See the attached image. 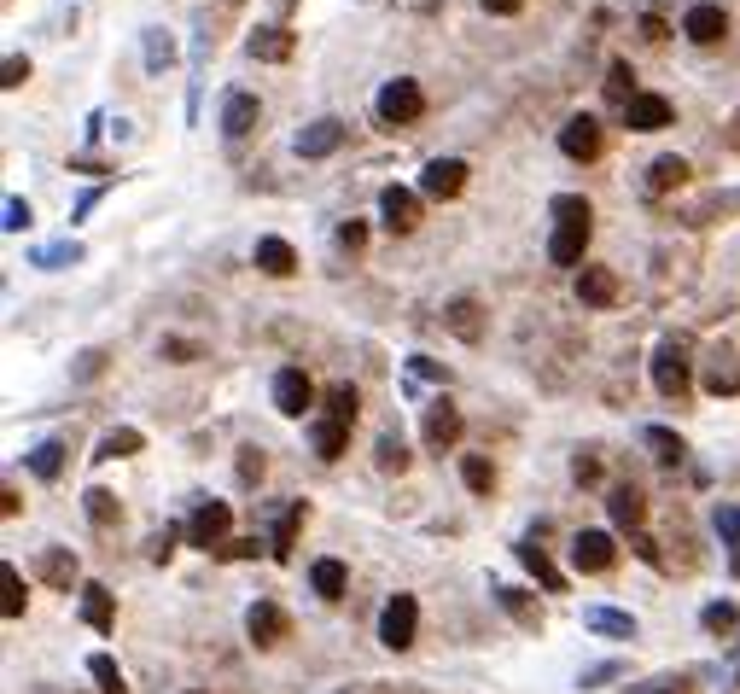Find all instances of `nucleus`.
I'll return each instance as SVG.
<instances>
[{
    "label": "nucleus",
    "mask_w": 740,
    "mask_h": 694,
    "mask_svg": "<svg viewBox=\"0 0 740 694\" xmlns=\"http://www.w3.org/2000/svg\"><path fill=\"white\" fill-rule=\"evenodd\" d=\"M554 234H548V263H560V269H583V251H589V234H595V210L589 199H577V193H554Z\"/></svg>",
    "instance_id": "obj_1"
},
{
    "label": "nucleus",
    "mask_w": 740,
    "mask_h": 694,
    "mask_svg": "<svg viewBox=\"0 0 740 694\" xmlns=\"http://www.w3.org/2000/svg\"><path fill=\"white\" fill-rule=\"evenodd\" d=\"M420 111H426V94H420L414 76H391V82L379 88V100H373L379 129H408V123H420Z\"/></svg>",
    "instance_id": "obj_2"
},
{
    "label": "nucleus",
    "mask_w": 740,
    "mask_h": 694,
    "mask_svg": "<svg viewBox=\"0 0 740 694\" xmlns=\"http://www.w3.org/2000/svg\"><path fill=\"white\" fill-rule=\"evenodd\" d=\"M653 385L671 403L688 397V385H694V374H688V339H665V345L653 350Z\"/></svg>",
    "instance_id": "obj_3"
},
{
    "label": "nucleus",
    "mask_w": 740,
    "mask_h": 694,
    "mask_svg": "<svg viewBox=\"0 0 740 694\" xmlns=\"http://www.w3.org/2000/svg\"><path fill=\"white\" fill-rule=\"evenodd\" d=\"M414 625H420V607H414V595H391V601L379 607V642H385L391 654L414 648Z\"/></svg>",
    "instance_id": "obj_4"
},
{
    "label": "nucleus",
    "mask_w": 740,
    "mask_h": 694,
    "mask_svg": "<svg viewBox=\"0 0 740 694\" xmlns=\"http://www.w3.org/2000/svg\"><path fill=\"white\" fill-rule=\"evenodd\" d=\"M228 531H234V508H228V502H204L199 514L187 520V543L204 549V555H216V549L228 543Z\"/></svg>",
    "instance_id": "obj_5"
},
{
    "label": "nucleus",
    "mask_w": 740,
    "mask_h": 694,
    "mask_svg": "<svg viewBox=\"0 0 740 694\" xmlns=\"http://www.w3.org/2000/svg\"><path fill=\"white\" fill-rule=\"evenodd\" d=\"M274 409L286 420H303L315 409V385H309L303 368H280V374H274Z\"/></svg>",
    "instance_id": "obj_6"
},
{
    "label": "nucleus",
    "mask_w": 740,
    "mask_h": 694,
    "mask_svg": "<svg viewBox=\"0 0 740 694\" xmlns=\"http://www.w3.org/2000/svg\"><path fill=\"white\" fill-rule=\"evenodd\" d=\"M577 304L583 310H612L618 304V275L606 263H583L577 269Z\"/></svg>",
    "instance_id": "obj_7"
},
{
    "label": "nucleus",
    "mask_w": 740,
    "mask_h": 694,
    "mask_svg": "<svg viewBox=\"0 0 740 694\" xmlns=\"http://www.w3.org/2000/svg\"><path fill=\"white\" fill-rule=\"evenodd\" d=\"M379 216H385L391 234H414L420 228V193L414 187H385L379 193Z\"/></svg>",
    "instance_id": "obj_8"
},
{
    "label": "nucleus",
    "mask_w": 740,
    "mask_h": 694,
    "mask_svg": "<svg viewBox=\"0 0 740 694\" xmlns=\"http://www.w3.org/2000/svg\"><path fill=\"white\" fill-rule=\"evenodd\" d=\"M624 123L636 129V135H659V129H671L676 123V111L665 94H636V100L624 105Z\"/></svg>",
    "instance_id": "obj_9"
},
{
    "label": "nucleus",
    "mask_w": 740,
    "mask_h": 694,
    "mask_svg": "<svg viewBox=\"0 0 740 694\" xmlns=\"http://www.w3.org/2000/svg\"><path fill=\"white\" fill-rule=\"evenodd\" d=\"M700 385H706L711 397H740V350L717 345L706 356V374H700Z\"/></svg>",
    "instance_id": "obj_10"
},
{
    "label": "nucleus",
    "mask_w": 740,
    "mask_h": 694,
    "mask_svg": "<svg viewBox=\"0 0 740 694\" xmlns=\"http://www.w3.org/2000/svg\"><path fill=\"white\" fill-rule=\"evenodd\" d=\"M612 560H618V543H612L606 531H577L572 537V566L577 572H612Z\"/></svg>",
    "instance_id": "obj_11"
},
{
    "label": "nucleus",
    "mask_w": 740,
    "mask_h": 694,
    "mask_svg": "<svg viewBox=\"0 0 740 694\" xmlns=\"http://www.w3.org/2000/svg\"><path fill=\"white\" fill-rule=\"evenodd\" d=\"M560 152H566L572 164H595V158H601V123H595V117H572V123L560 129Z\"/></svg>",
    "instance_id": "obj_12"
},
{
    "label": "nucleus",
    "mask_w": 740,
    "mask_h": 694,
    "mask_svg": "<svg viewBox=\"0 0 740 694\" xmlns=\"http://www.w3.org/2000/svg\"><path fill=\"white\" fill-rule=\"evenodd\" d=\"M467 187V164L461 158H432L426 170H420V193L426 199H455Z\"/></svg>",
    "instance_id": "obj_13"
},
{
    "label": "nucleus",
    "mask_w": 740,
    "mask_h": 694,
    "mask_svg": "<svg viewBox=\"0 0 740 694\" xmlns=\"http://www.w3.org/2000/svg\"><path fill=\"white\" fill-rule=\"evenodd\" d=\"M245 630H251L257 648H274V642L292 630V619H286V607H274V601H251V607H245Z\"/></svg>",
    "instance_id": "obj_14"
},
{
    "label": "nucleus",
    "mask_w": 740,
    "mask_h": 694,
    "mask_svg": "<svg viewBox=\"0 0 740 694\" xmlns=\"http://www.w3.org/2000/svg\"><path fill=\"white\" fill-rule=\"evenodd\" d=\"M245 53H251L257 65H286V59H292V30H280V24H257V30L245 35Z\"/></svg>",
    "instance_id": "obj_15"
},
{
    "label": "nucleus",
    "mask_w": 740,
    "mask_h": 694,
    "mask_svg": "<svg viewBox=\"0 0 740 694\" xmlns=\"http://www.w3.org/2000/svg\"><path fill=\"white\" fill-rule=\"evenodd\" d=\"M682 35H688V41H700V47H711V41H723V35H729V12H723V6H711V0H700V6H688Z\"/></svg>",
    "instance_id": "obj_16"
},
{
    "label": "nucleus",
    "mask_w": 740,
    "mask_h": 694,
    "mask_svg": "<svg viewBox=\"0 0 740 694\" xmlns=\"http://www.w3.org/2000/svg\"><path fill=\"white\" fill-rule=\"evenodd\" d=\"M263 123V105H257V94H245V88H234L228 100H222V135L239 140V135H251Z\"/></svg>",
    "instance_id": "obj_17"
},
{
    "label": "nucleus",
    "mask_w": 740,
    "mask_h": 694,
    "mask_svg": "<svg viewBox=\"0 0 740 694\" xmlns=\"http://www.w3.org/2000/svg\"><path fill=\"white\" fill-rule=\"evenodd\" d=\"M344 146V123L338 117H321V123H303L298 129V158H333Z\"/></svg>",
    "instance_id": "obj_18"
},
{
    "label": "nucleus",
    "mask_w": 740,
    "mask_h": 694,
    "mask_svg": "<svg viewBox=\"0 0 740 694\" xmlns=\"http://www.w3.org/2000/svg\"><path fill=\"white\" fill-rule=\"evenodd\" d=\"M490 590H496V601L507 607V619H513V625L537 636V630H542V601H537V595L519 590V584H490Z\"/></svg>",
    "instance_id": "obj_19"
},
{
    "label": "nucleus",
    "mask_w": 740,
    "mask_h": 694,
    "mask_svg": "<svg viewBox=\"0 0 740 694\" xmlns=\"http://www.w3.org/2000/svg\"><path fill=\"white\" fill-rule=\"evenodd\" d=\"M443 327H449L455 339L478 345V339H484V304H478V298H449V304H443Z\"/></svg>",
    "instance_id": "obj_20"
},
{
    "label": "nucleus",
    "mask_w": 740,
    "mask_h": 694,
    "mask_svg": "<svg viewBox=\"0 0 740 694\" xmlns=\"http://www.w3.org/2000/svg\"><path fill=\"white\" fill-rule=\"evenodd\" d=\"M682 181H688V158H676V152H659V158L647 164V181H641V187H647V199H665V193H676Z\"/></svg>",
    "instance_id": "obj_21"
},
{
    "label": "nucleus",
    "mask_w": 740,
    "mask_h": 694,
    "mask_svg": "<svg viewBox=\"0 0 740 694\" xmlns=\"http://www.w3.org/2000/svg\"><path fill=\"white\" fill-rule=\"evenodd\" d=\"M455 438H461V409L438 397L426 409V450H455Z\"/></svg>",
    "instance_id": "obj_22"
},
{
    "label": "nucleus",
    "mask_w": 740,
    "mask_h": 694,
    "mask_svg": "<svg viewBox=\"0 0 740 694\" xmlns=\"http://www.w3.org/2000/svg\"><path fill=\"white\" fill-rule=\"evenodd\" d=\"M513 555H519V566H525V572H531V578H537L542 590H566V572H560V566H554V560L542 555V543L537 537H525V543H519V549H513Z\"/></svg>",
    "instance_id": "obj_23"
},
{
    "label": "nucleus",
    "mask_w": 740,
    "mask_h": 694,
    "mask_svg": "<svg viewBox=\"0 0 740 694\" xmlns=\"http://www.w3.org/2000/svg\"><path fill=\"white\" fill-rule=\"evenodd\" d=\"M35 578H41L47 590H70V584L82 578V566H76V555H70V549H41V560H35Z\"/></svg>",
    "instance_id": "obj_24"
},
{
    "label": "nucleus",
    "mask_w": 740,
    "mask_h": 694,
    "mask_svg": "<svg viewBox=\"0 0 740 694\" xmlns=\"http://www.w3.org/2000/svg\"><path fill=\"white\" fill-rule=\"evenodd\" d=\"M309 450L321 455V461H338V455L350 450V426L333 420V415H321L315 426H309Z\"/></svg>",
    "instance_id": "obj_25"
},
{
    "label": "nucleus",
    "mask_w": 740,
    "mask_h": 694,
    "mask_svg": "<svg viewBox=\"0 0 740 694\" xmlns=\"http://www.w3.org/2000/svg\"><path fill=\"white\" fill-rule=\"evenodd\" d=\"M257 269L274 275V280H286L292 269H298V251L280 240V234H263V240H257Z\"/></svg>",
    "instance_id": "obj_26"
},
{
    "label": "nucleus",
    "mask_w": 740,
    "mask_h": 694,
    "mask_svg": "<svg viewBox=\"0 0 740 694\" xmlns=\"http://www.w3.org/2000/svg\"><path fill=\"white\" fill-rule=\"evenodd\" d=\"M309 590L321 595V601H338V595L350 590V572H344V560L321 555L315 566H309Z\"/></svg>",
    "instance_id": "obj_27"
},
{
    "label": "nucleus",
    "mask_w": 740,
    "mask_h": 694,
    "mask_svg": "<svg viewBox=\"0 0 740 694\" xmlns=\"http://www.w3.org/2000/svg\"><path fill=\"white\" fill-rule=\"evenodd\" d=\"M303 520H309V502H292L286 514H280V525H274V537H269V555L274 560H292V549H298V531Z\"/></svg>",
    "instance_id": "obj_28"
},
{
    "label": "nucleus",
    "mask_w": 740,
    "mask_h": 694,
    "mask_svg": "<svg viewBox=\"0 0 740 694\" xmlns=\"http://www.w3.org/2000/svg\"><path fill=\"white\" fill-rule=\"evenodd\" d=\"M82 619L100 630V636H111V625H117V601H111L105 584H82Z\"/></svg>",
    "instance_id": "obj_29"
},
{
    "label": "nucleus",
    "mask_w": 740,
    "mask_h": 694,
    "mask_svg": "<svg viewBox=\"0 0 740 694\" xmlns=\"http://www.w3.org/2000/svg\"><path fill=\"white\" fill-rule=\"evenodd\" d=\"M606 508H612V525H624V531H636V525L647 520V496H641L636 485H618L606 496Z\"/></svg>",
    "instance_id": "obj_30"
},
{
    "label": "nucleus",
    "mask_w": 740,
    "mask_h": 694,
    "mask_svg": "<svg viewBox=\"0 0 740 694\" xmlns=\"http://www.w3.org/2000/svg\"><path fill=\"white\" fill-rule=\"evenodd\" d=\"M583 630H595V636H636V619L618 613V607H583Z\"/></svg>",
    "instance_id": "obj_31"
},
{
    "label": "nucleus",
    "mask_w": 740,
    "mask_h": 694,
    "mask_svg": "<svg viewBox=\"0 0 740 694\" xmlns=\"http://www.w3.org/2000/svg\"><path fill=\"white\" fill-rule=\"evenodd\" d=\"M140 444H146V438H140L135 426H111V432L100 438V450H94V461H123V455H140Z\"/></svg>",
    "instance_id": "obj_32"
},
{
    "label": "nucleus",
    "mask_w": 740,
    "mask_h": 694,
    "mask_svg": "<svg viewBox=\"0 0 740 694\" xmlns=\"http://www.w3.org/2000/svg\"><path fill=\"white\" fill-rule=\"evenodd\" d=\"M641 444H647V450H653V461H665V467H676V461H682V455H688V444H682V438H676L671 426H647V432H641Z\"/></svg>",
    "instance_id": "obj_33"
},
{
    "label": "nucleus",
    "mask_w": 740,
    "mask_h": 694,
    "mask_svg": "<svg viewBox=\"0 0 740 694\" xmlns=\"http://www.w3.org/2000/svg\"><path fill=\"white\" fill-rule=\"evenodd\" d=\"M30 473H35V479H47V485H53V479L65 473V444H59V438H47V444H35V450H30Z\"/></svg>",
    "instance_id": "obj_34"
},
{
    "label": "nucleus",
    "mask_w": 740,
    "mask_h": 694,
    "mask_svg": "<svg viewBox=\"0 0 740 694\" xmlns=\"http://www.w3.org/2000/svg\"><path fill=\"white\" fill-rule=\"evenodd\" d=\"M327 415H333V420H344V426H350V420L362 415V391H356V385H350V380L327 385Z\"/></svg>",
    "instance_id": "obj_35"
},
{
    "label": "nucleus",
    "mask_w": 740,
    "mask_h": 694,
    "mask_svg": "<svg viewBox=\"0 0 740 694\" xmlns=\"http://www.w3.org/2000/svg\"><path fill=\"white\" fill-rule=\"evenodd\" d=\"M82 508H88V520L100 525V531H111V525L123 520V502H117V496H111V490H88V496H82Z\"/></svg>",
    "instance_id": "obj_36"
},
{
    "label": "nucleus",
    "mask_w": 740,
    "mask_h": 694,
    "mask_svg": "<svg viewBox=\"0 0 740 694\" xmlns=\"http://www.w3.org/2000/svg\"><path fill=\"white\" fill-rule=\"evenodd\" d=\"M0 613H6V619H12V625H18V619H24V572H18V566H0Z\"/></svg>",
    "instance_id": "obj_37"
},
{
    "label": "nucleus",
    "mask_w": 740,
    "mask_h": 694,
    "mask_svg": "<svg viewBox=\"0 0 740 694\" xmlns=\"http://www.w3.org/2000/svg\"><path fill=\"white\" fill-rule=\"evenodd\" d=\"M169 65H175V35H169V30H146V70H152V76H164Z\"/></svg>",
    "instance_id": "obj_38"
},
{
    "label": "nucleus",
    "mask_w": 740,
    "mask_h": 694,
    "mask_svg": "<svg viewBox=\"0 0 740 694\" xmlns=\"http://www.w3.org/2000/svg\"><path fill=\"white\" fill-rule=\"evenodd\" d=\"M88 671H94V683L105 694H129V677H123V665L111 660V654H88Z\"/></svg>",
    "instance_id": "obj_39"
},
{
    "label": "nucleus",
    "mask_w": 740,
    "mask_h": 694,
    "mask_svg": "<svg viewBox=\"0 0 740 694\" xmlns=\"http://www.w3.org/2000/svg\"><path fill=\"white\" fill-rule=\"evenodd\" d=\"M606 100L618 105V111L636 100V76H630V65H624V59H618V65H606Z\"/></svg>",
    "instance_id": "obj_40"
},
{
    "label": "nucleus",
    "mask_w": 740,
    "mask_h": 694,
    "mask_svg": "<svg viewBox=\"0 0 740 694\" xmlns=\"http://www.w3.org/2000/svg\"><path fill=\"white\" fill-rule=\"evenodd\" d=\"M373 461H379V473H403V467H408V444L397 438V432H385V438L373 444Z\"/></svg>",
    "instance_id": "obj_41"
},
{
    "label": "nucleus",
    "mask_w": 740,
    "mask_h": 694,
    "mask_svg": "<svg viewBox=\"0 0 740 694\" xmlns=\"http://www.w3.org/2000/svg\"><path fill=\"white\" fill-rule=\"evenodd\" d=\"M461 479H467L472 496H490V490H496V467H490L484 455H467V461H461Z\"/></svg>",
    "instance_id": "obj_42"
},
{
    "label": "nucleus",
    "mask_w": 740,
    "mask_h": 694,
    "mask_svg": "<svg viewBox=\"0 0 740 694\" xmlns=\"http://www.w3.org/2000/svg\"><path fill=\"white\" fill-rule=\"evenodd\" d=\"M35 263H41V269H70V263H82V245H76V240H53V245H41V251H35Z\"/></svg>",
    "instance_id": "obj_43"
},
{
    "label": "nucleus",
    "mask_w": 740,
    "mask_h": 694,
    "mask_svg": "<svg viewBox=\"0 0 740 694\" xmlns=\"http://www.w3.org/2000/svg\"><path fill=\"white\" fill-rule=\"evenodd\" d=\"M700 619H706V630H711V636H735L740 607H735V601H711V607L700 613Z\"/></svg>",
    "instance_id": "obj_44"
},
{
    "label": "nucleus",
    "mask_w": 740,
    "mask_h": 694,
    "mask_svg": "<svg viewBox=\"0 0 740 694\" xmlns=\"http://www.w3.org/2000/svg\"><path fill=\"white\" fill-rule=\"evenodd\" d=\"M717 537L735 549V572H740V508H723V502H717Z\"/></svg>",
    "instance_id": "obj_45"
},
{
    "label": "nucleus",
    "mask_w": 740,
    "mask_h": 694,
    "mask_svg": "<svg viewBox=\"0 0 740 694\" xmlns=\"http://www.w3.org/2000/svg\"><path fill=\"white\" fill-rule=\"evenodd\" d=\"M35 222V210H30V199H18V193H12V199H6V234H24V228H30Z\"/></svg>",
    "instance_id": "obj_46"
},
{
    "label": "nucleus",
    "mask_w": 740,
    "mask_h": 694,
    "mask_svg": "<svg viewBox=\"0 0 740 694\" xmlns=\"http://www.w3.org/2000/svg\"><path fill=\"white\" fill-rule=\"evenodd\" d=\"M572 479H577V485H595V479H601V455H595V450H577L572 455Z\"/></svg>",
    "instance_id": "obj_47"
},
{
    "label": "nucleus",
    "mask_w": 740,
    "mask_h": 694,
    "mask_svg": "<svg viewBox=\"0 0 740 694\" xmlns=\"http://www.w3.org/2000/svg\"><path fill=\"white\" fill-rule=\"evenodd\" d=\"M24 82H30V59H24V53H12V59L0 65V88H24Z\"/></svg>",
    "instance_id": "obj_48"
},
{
    "label": "nucleus",
    "mask_w": 740,
    "mask_h": 694,
    "mask_svg": "<svg viewBox=\"0 0 740 694\" xmlns=\"http://www.w3.org/2000/svg\"><path fill=\"white\" fill-rule=\"evenodd\" d=\"M251 555H257V537H228L216 549V560H251Z\"/></svg>",
    "instance_id": "obj_49"
},
{
    "label": "nucleus",
    "mask_w": 740,
    "mask_h": 694,
    "mask_svg": "<svg viewBox=\"0 0 740 694\" xmlns=\"http://www.w3.org/2000/svg\"><path fill=\"white\" fill-rule=\"evenodd\" d=\"M175 543H181V537H175V531H169V525H164V531H152V549H146V555H152V560H158V566H164V560L175 555Z\"/></svg>",
    "instance_id": "obj_50"
},
{
    "label": "nucleus",
    "mask_w": 740,
    "mask_h": 694,
    "mask_svg": "<svg viewBox=\"0 0 740 694\" xmlns=\"http://www.w3.org/2000/svg\"><path fill=\"white\" fill-rule=\"evenodd\" d=\"M105 374V350H82V362H76V380H100Z\"/></svg>",
    "instance_id": "obj_51"
},
{
    "label": "nucleus",
    "mask_w": 740,
    "mask_h": 694,
    "mask_svg": "<svg viewBox=\"0 0 740 694\" xmlns=\"http://www.w3.org/2000/svg\"><path fill=\"white\" fill-rule=\"evenodd\" d=\"M338 245H344V251H362V245H368V228H362V222H344V228H338Z\"/></svg>",
    "instance_id": "obj_52"
},
{
    "label": "nucleus",
    "mask_w": 740,
    "mask_h": 694,
    "mask_svg": "<svg viewBox=\"0 0 740 694\" xmlns=\"http://www.w3.org/2000/svg\"><path fill=\"white\" fill-rule=\"evenodd\" d=\"M164 356H169V362H193L199 345H193V339H164Z\"/></svg>",
    "instance_id": "obj_53"
},
{
    "label": "nucleus",
    "mask_w": 740,
    "mask_h": 694,
    "mask_svg": "<svg viewBox=\"0 0 740 694\" xmlns=\"http://www.w3.org/2000/svg\"><path fill=\"white\" fill-rule=\"evenodd\" d=\"M239 479L251 485V479H263V450H245L239 455Z\"/></svg>",
    "instance_id": "obj_54"
},
{
    "label": "nucleus",
    "mask_w": 740,
    "mask_h": 694,
    "mask_svg": "<svg viewBox=\"0 0 740 694\" xmlns=\"http://www.w3.org/2000/svg\"><path fill=\"white\" fill-rule=\"evenodd\" d=\"M612 677H618V665H595V671H583L577 683H583V689H601V683H612Z\"/></svg>",
    "instance_id": "obj_55"
},
{
    "label": "nucleus",
    "mask_w": 740,
    "mask_h": 694,
    "mask_svg": "<svg viewBox=\"0 0 740 694\" xmlns=\"http://www.w3.org/2000/svg\"><path fill=\"white\" fill-rule=\"evenodd\" d=\"M665 18H659V12H647V18H641V41H665Z\"/></svg>",
    "instance_id": "obj_56"
},
{
    "label": "nucleus",
    "mask_w": 740,
    "mask_h": 694,
    "mask_svg": "<svg viewBox=\"0 0 740 694\" xmlns=\"http://www.w3.org/2000/svg\"><path fill=\"white\" fill-rule=\"evenodd\" d=\"M519 6H525V0H484V12H496V18H513Z\"/></svg>",
    "instance_id": "obj_57"
},
{
    "label": "nucleus",
    "mask_w": 740,
    "mask_h": 694,
    "mask_svg": "<svg viewBox=\"0 0 740 694\" xmlns=\"http://www.w3.org/2000/svg\"><path fill=\"white\" fill-rule=\"evenodd\" d=\"M659 694H676V689H659Z\"/></svg>",
    "instance_id": "obj_58"
}]
</instances>
